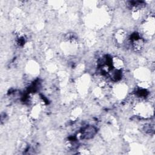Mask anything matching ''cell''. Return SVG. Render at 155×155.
I'll return each instance as SVG.
<instances>
[{"instance_id": "cell-1", "label": "cell", "mask_w": 155, "mask_h": 155, "mask_svg": "<svg viewBox=\"0 0 155 155\" xmlns=\"http://www.w3.org/2000/svg\"><path fill=\"white\" fill-rule=\"evenodd\" d=\"M97 133V129L96 127L92 125L87 126L82 130L81 131V138L82 139L89 140L92 139Z\"/></svg>"}, {"instance_id": "cell-2", "label": "cell", "mask_w": 155, "mask_h": 155, "mask_svg": "<svg viewBox=\"0 0 155 155\" xmlns=\"http://www.w3.org/2000/svg\"><path fill=\"white\" fill-rule=\"evenodd\" d=\"M111 66L113 68L116 70H122L124 66V62L122 58L117 56H114L111 58Z\"/></svg>"}]
</instances>
